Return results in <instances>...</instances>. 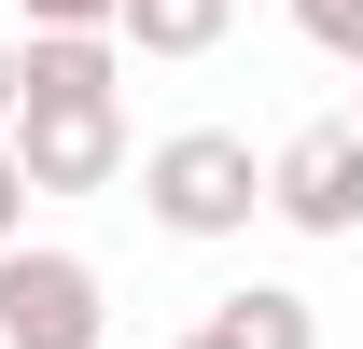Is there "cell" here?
<instances>
[{
    "instance_id": "cell-1",
    "label": "cell",
    "mask_w": 363,
    "mask_h": 349,
    "mask_svg": "<svg viewBox=\"0 0 363 349\" xmlns=\"http://www.w3.org/2000/svg\"><path fill=\"white\" fill-rule=\"evenodd\" d=\"M140 210L168 223V238H252V210H266V168H252V140L238 126H182V140H154L140 154Z\"/></svg>"
},
{
    "instance_id": "cell-2",
    "label": "cell",
    "mask_w": 363,
    "mask_h": 349,
    "mask_svg": "<svg viewBox=\"0 0 363 349\" xmlns=\"http://www.w3.org/2000/svg\"><path fill=\"white\" fill-rule=\"evenodd\" d=\"M0 349H112V279L56 238L0 252Z\"/></svg>"
},
{
    "instance_id": "cell-3",
    "label": "cell",
    "mask_w": 363,
    "mask_h": 349,
    "mask_svg": "<svg viewBox=\"0 0 363 349\" xmlns=\"http://www.w3.org/2000/svg\"><path fill=\"white\" fill-rule=\"evenodd\" d=\"M0 140H14L28 196H98V182H126V98H28Z\"/></svg>"
},
{
    "instance_id": "cell-4",
    "label": "cell",
    "mask_w": 363,
    "mask_h": 349,
    "mask_svg": "<svg viewBox=\"0 0 363 349\" xmlns=\"http://www.w3.org/2000/svg\"><path fill=\"white\" fill-rule=\"evenodd\" d=\"M266 210L294 223V238H363V126L335 112V126H294L266 154Z\"/></svg>"
},
{
    "instance_id": "cell-5",
    "label": "cell",
    "mask_w": 363,
    "mask_h": 349,
    "mask_svg": "<svg viewBox=\"0 0 363 349\" xmlns=\"http://www.w3.org/2000/svg\"><path fill=\"white\" fill-rule=\"evenodd\" d=\"M224 28H238V0H112V43H126V56H168V70L210 56Z\"/></svg>"
},
{
    "instance_id": "cell-6",
    "label": "cell",
    "mask_w": 363,
    "mask_h": 349,
    "mask_svg": "<svg viewBox=\"0 0 363 349\" xmlns=\"http://www.w3.org/2000/svg\"><path fill=\"white\" fill-rule=\"evenodd\" d=\"M210 336H224V349H321V307L294 294V279H252V294L210 307Z\"/></svg>"
},
{
    "instance_id": "cell-7",
    "label": "cell",
    "mask_w": 363,
    "mask_h": 349,
    "mask_svg": "<svg viewBox=\"0 0 363 349\" xmlns=\"http://www.w3.org/2000/svg\"><path fill=\"white\" fill-rule=\"evenodd\" d=\"M294 28H308L335 70H363V0H294Z\"/></svg>"
},
{
    "instance_id": "cell-8",
    "label": "cell",
    "mask_w": 363,
    "mask_h": 349,
    "mask_svg": "<svg viewBox=\"0 0 363 349\" xmlns=\"http://www.w3.org/2000/svg\"><path fill=\"white\" fill-rule=\"evenodd\" d=\"M28 238V168H14V140H0V252Z\"/></svg>"
},
{
    "instance_id": "cell-9",
    "label": "cell",
    "mask_w": 363,
    "mask_h": 349,
    "mask_svg": "<svg viewBox=\"0 0 363 349\" xmlns=\"http://www.w3.org/2000/svg\"><path fill=\"white\" fill-rule=\"evenodd\" d=\"M28 28H112V0H28Z\"/></svg>"
},
{
    "instance_id": "cell-10",
    "label": "cell",
    "mask_w": 363,
    "mask_h": 349,
    "mask_svg": "<svg viewBox=\"0 0 363 349\" xmlns=\"http://www.w3.org/2000/svg\"><path fill=\"white\" fill-rule=\"evenodd\" d=\"M14 98H28V43H0V126H14Z\"/></svg>"
},
{
    "instance_id": "cell-11",
    "label": "cell",
    "mask_w": 363,
    "mask_h": 349,
    "mask_svg": "<svg viewBox=\"0 0 363 349\" xmlns=\"http://www.w3.org/2000/svg\"><path fill=\"white\" fill-rule=\"evenodd\" d=\"M182 349H224V336H210V321H196V336H182Z\"/></svg>"
},
{
    "instance_id": "cell-12",
    "label": "cell",
    "mask_w": 363,
    "mask_h": 349,
    "mask_svg": "<svg viewBox=\"0 0 363 349\" xmlns=\"http://www.w3.org/2000/svg\"><path fill=\"white\" fill-rule=\"evenodd\" d=\"M350 126H363V98H350Z\"/></svg>"
}]
</instances>
